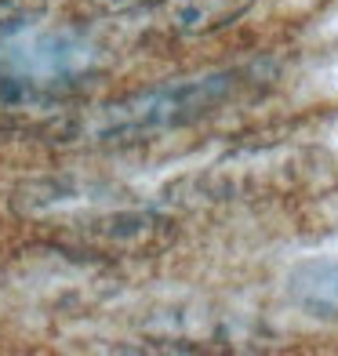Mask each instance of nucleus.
<instances>
[{"mask_svg":"<svg viewBox=\"0 0 338 356\" xmlns=\"http://www.w3.org/2000/svg\"><path fill=\"white\" fill-rule=\"evenodd\" d=\"M255 70H218L189 80H168L156 88L131 91L124 99L102 106L91 120L77 124L73 131L91 142H135L168 131H182L207 117H215L233 99H240L255 84Z\"/></svg>","mask_w":338,"mask_h":356,"instance_id":"nucleus-1","label":"nucleus"},{"mask_svg":"<svg viewBox=\"0 0 338 356\" xmlns=\"http://www.w3.org/2000/svg\"><path fill=\"white\" fill-rule=\"evenodd\" d=\"M255 8V0H164L156 8V26L175 40H200L236 26Z\"/></svg>","mask_w":338,"mask_h":356,"instance_id":"nucleus-2","label":"nucleus"},{"mask_svg":"<svg viewBox=\"0 0 338 356\" xmlns=\"http://www.w3.org/2000/svg\"><path fill=\"white\" fill-rule=\"evenodd\" d=\"M287 295L302 313L316 320H338V258L295 266L287 277Z\"/></svg>","mask_w":338,"mask_h":356,"instance_id":"nucleus-3","label":"nucleus"},{"mask_svg":"<svg viewBox=\"0 0 338 356\" xmlns=\"http://www.w3.org/2000/svg\"><path fill=\"white\" fill-rule=\"evenodd\" d=\"M47 15V0H0V44L33 29Z\"/></svg>","mask_w":338,"mask_h":356,"instance_id":"nucleus-4","label":"nucleus"},{"mask_svg":"<svg viewBox=\"0 0 338 356\" xmlns=\"http://www.w3.org/2000/svg\"><path fill=\"white\" fill-rule=\"evenodd\" d=\"M164 0H88L91 11L99 15H131V11H146V8H160Z\"/></svg>","mask_w":338,"mask_h":356,"instance_id":"nucleus-5","label":"nucleus"}]
</instances>
